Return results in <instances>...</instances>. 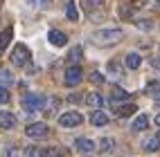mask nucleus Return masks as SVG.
<instances>
[{
	"mask_svg": "<svg viewBox=\"0 0 160 157\" xmlns=\"http://www.w3.org/2000/svg\"><path fill=\"white\" fill-rule=\"evenodd\" d=\"M9 101V90L0 85V103H7Z\"/></svg>",
	"mask_w": 160,
	"mask_h": 157,
	"instance_id": "a878e982",
	"label": "nucleus"
},
{
	"mask_svg": "<svg viewBox=\"0 0 160 157\" xmlns=\"http://www.w3.org/2000/svg\"><path fill=\"white\" fill-rule=\"evenodd\" d=\"M135 25H138V29H144V31H149V29H153V23L151 20H135Z\"/></svg>",
	"mask_w": 160,
	"mask_h": 157,
	"instance_id": "393cba45",
	"label": "nucleus"
},
{
	"mask_svg": "<svg viewBox=\"0 0 160 157\" xmlns=\"http://www.w3.org/2000/svg\"><path fill=\"white\" fill-rule=\"evenodd\" d=\"M83 99H86V106H90V108H99L102 101H104L102 94H97V92H90V94H86Z\"/></svg>",
	"mask_w": 160,
	"mask_h": 157,
	"instance_id": "dca6fc26",
	"label": "nucleus"
},
{
	"mask_svg": "<svg viewBox=\"0 0 160 157\" xmlns=\"http://www.w3.org/2000/svg\"><path fill=\"white\" fill-rule=\"evenodd\" d=\"M0 79H2V81H7V83H12V81H14L12 72H7V70H0Z\"/></svg>",
	"mask_w": 160,
	"mask_h": 157,
	"instance_id": "bb28decb",
	"label": "nucleus"
},
{
	"mask_svg": "<svg viewBox=\"0 0 160 157\" xmlns=\"http://www.w3.org/2000/svg\"><path fill=\"white\" fill-rule=\"evenodd\" d=\"M29 49L25 47V45H16L14 49H12V56H9V61H12V65H16V67H23V65H27L29 63Z\"/></svg>",
	"mask_w": 160,
	"mask_h": 157,
	"instance_id": "f03ea898",
	"label": "nucleus"
},
{
	"mask_svg": "<svg viewBox=\"0 0 160 157\" xmlns=\"http://www.w3.org/2000/svg\"><path fill=\"white\" fill-rule=\"evenodd\" d=\"M81 121H83V117H81V112H77V110H70V112H66V114L59 117V123L63 126V128H77Z\"/></svg>",
	"mask_w": 160,
	"mask_h": 157,
	"instance_id": "20e7f679",
	"label": "nucleus"
},
{
	"mask_svg": "<svg viewBox=\"0 0 160 157\" xmlns=\"http://www.w3.org/2000/svg\"><path fill=\"white\" fill-rule=\"evenodd\" d=\"M16 126V117L12 112H7V110H0V128L2 130H12Z\"/></svg>",
	"mask_w": 160,
	"mask_h": 157,
	"instance_id": "6e6552de",
	"label": "nucleus"
},
{
	"mask_svg": "<svg viewBox=\"0 0 160 157\" xmlns=\"http://www.w3.org/2000/svg\"><path fill=\"white\" fill-rule=\"evenodd\" d=\"M81 56H83V49L77 45V47H72V49H70L68 61H70V63H79V61H81Z\"/></svg>",
	"mask_w": 160,
	"mask_h": 157,
	"instance_id": "aec40b11",
	"label": "nucleus"
},
{
	"mask_svg": "<svg viewBox=\"0 0 160 157\" xmlns=\"http://www.w3.org/2000/svg\"><path fill=\"white\" fill-rule=\"evenodd\" d=\"M147 126H149V117L142 112V114H138V117L133 119V126H131V128H133L135 132H140V130H144V128H147Z\"/></svg>",
	"mask_w": 160,
	"mask_h": 157,
	"instance_id": "ddd939ff",
	"label": "nucleus"
},
{
	"mask_svg": "<svg viewBox=\"0 0 160 157\" xmlns=\"http://www.w3.org/2000/svg\"><path fill=\"white\" fill-rule=\"evenodd\" d=\"M48 132H50V128H48V123H43V121L29 123L25 128V135L29 139H43V137H48Z\"/></svg>",
	"mask_w": 160,
	"mask_h": 157,
	"instance_id": "7ed1b4c3",
	"label": "nucleus"
},
{
	"mask_svg": "<svg viewBox=\"0 0 160 157\" xmlns=\"http://www.w3.org/2000/svg\"><path fill=\"white\" fill-rule=\"evenodd\" d=\"M99 150H102V153H108V150H113V141H111L108 137H104V139L99 141Z\"/></svg>",
	"mask_w": 160,
	"mask_h": 157,
	"instance_id": "5701e85b",
	"label": "nucleus"
},
{
	"mask_svg": "<svg viewBox=\"0 0 160 157\" xmlns=\"http://www.w3.org/2000/svg\"><path fill=\"white\" fill-rule=\"evenodd\" d=\"M12 36H14L12 27H7V29L0 31V52H5V49H7V45L12 43Z\"/></svg>",
	"mask_w": 160,
	"mask_h": 157,
	"instance_id": "f8f14e48",
	"label": "nucleus"
},
{
	"mask_svg": "<svg viewBox=\"0 0 160 157\" xmlns=\"http://www.w3.org/2000/svg\"><path fill=\"white\" fill-rule=\"evenodd\" d=\"M115 106V112L120 114V117H129V114L135 112V103H124V106H120V103H113Z\"/></svg>",
	"mask_w": 160,
	"mask_h": 157,
	"instance_id": "9d476101",
	"label": "nucleus"
},
{
	"mask_svg": "<svg viewBox=\"0 0 160 157\" xmlns=\"http://www.w3.org/2000/svg\"><path fill=\"white\" fill-rule=\"evenodd\" d=\"M23 108L27 110V112H34V110H41L43 108V97L41 94H25L23 97Z\"/></svg>",
	"mask_w": 160,
	"mask_h": 157,
	"instance_id": "39448f33",
	"label": "nucleus"
},
{
	"mask_svg": "<svg viewBox=\"0 0 160 157\" xmlns=\"http://www.w3.org/2000/svg\"><path fill=\"white\" fill-rule=\"evenodd\" d=\"M158 2H160V0H158Z\"/></svg>",
	"mask_w": 160,
	"mask_h": 157,
	"instance_id": "f704fd0d",
	"label": "nucleus"
},
{
	"mask_svg": "<svg viewBox=\"0 0 160 157\" xmlns=\"http://www.w3.org/2000/svg\"><path fill=\"white\" fill-rule=\"evenodd\" d=\"M48 40L52 45H57V47H63L68 43V36H66V31H61V29H52L48 34Z\"/></svg>",
	"mask_w": 160,
	"mask_h": 157,
	"instance_id": "0eeeda50",
	"label": "nucleus"
},
{
	"mask_svg": "<svg viewBox=\"0 0 160 157\" xmlns=\"http://www.w3.org/2000/svg\"><path fill=\"white\" fill-rule=\"evenodd\" d=\"M88 2H90V5H97V7H99V5L104 2V0H88Z\"/></svg>",
	"mask_w": 160,
	"mask_h": 157,
	"instance_id": "c756f323",
	"label": "nucleus"
},
{
	"mask_svg": "<svg viewBox=\"0 0 160 157\" xmlns=\"http://www.w3.org/2000/svg\"><path fill=\"white\" fill-rule=\"evenodd\" d=\"M140 63H142V58H140V56H138V54H135V52H131V54H129V56H126V65H129L131 70H138V67H140Z\"/></svg>",
	"mask_w": 160,
	"mask_h": 157,
	"instance_id": "6ab92c4d",
	"label": "nucleus"
},
{
	"mask_svg": "<svg viewBox=\"0 0 160 157\" xmlns=\"http://www.w3.org/2000/svg\"><path fill=\"white\" fill-rule=\"evenodd\" d=\"M158 148H160L158 135H156V137H147V139L142 141V150H147V153H153V150H158Z\"/></svg>",
	"mask_w": 160,
	"mask_h": 157,
	"instance_id": "9b49d317",
	"label": "nucleus"
},
{
	"mask_svg": "<svg viewBox=\"0 0 160 157\" xmlns=\"http://www.w3.org/2000/svg\"><path fill=\"white\" fill-rule=\"evenodd\" d=\"M151 65H153L156 70H160V58H151Z\"/></svg>",
	"mask_w": 160,
	"mask_h": 157,
	"instance_id": "c85d7f7f",
	"label": "nucleus"
},
{
	"mask_svg": "<svg viewBox=\"0 0 160 157\" xmlns=\"http://www.w3.org/2000/svg\"><path fill=\"white\" fill-rule=\"evenodd\" d=\"M90 38H92V43H97V45H115V43H120V40L124 38V31L117 29V27L99 29V31H95Z\"/></svg>",
	"mask_w": 160,
	"mask_h": 157,
	"instance_id": "f257e3e1",
	"label": "nucleus"
},
{
	"mask_svg": "<svg viewBox=\"0 0 160 157\" xmlns=\"http://www.w3.org/2000/svg\"><path fill=\"white\" fill-rule=\"evenodd\" d=\"M156 123H158V126H160V112H158V117H156Z\"/></svg>",
	"mask_w": 160,
	"mask_h": 157,
	"instance_id": "7c9ffc66",
	"label": "nucleus"
},
{
	"mask_svg": "<svg viewBox=\"0 0 160 157\" xmlns=\"http://www.w3.org/2000/svg\"><path fill=\"white\" fill-rule=\"evenodd\" d=\"M88 81L95 83V85H102V83H106V76L102 74V72H97V70H90L88 72Z\"/></svg>",
	"mask_w": 160,
	"mask_h": 157,
	"instance_id": "f3484780",
	"label": "nucleus"
},
{
	"mask_svg": "<svg viewBox=\"0 0 160 157\" xmlns=\"http://www.w3.org/2000/svg\"><path fill=\"white\" fill-rule=\"evenodd\" d=\"M66 18H68V20H72V23H77V20H79L77 5H74V2H68V5H66Z\"/></svg>",
	"mask_w": 160,
	"mask_h": 157,
	"instance_id": "a211bd4d",
	"label": "nucleus"
},
{
	"mask_svg": "<svg viewBox=\"0 0 160 157\" xmlns=\"http://www.w3.org/2000/svg\"><path fill=\"white\" fill-rule=\"evenodd\" d=\"M74 146H77L79 153H92V150H95V144H92L88 137H79L77 141H74Z\"/></svg>",
	"mask_w": 160,
	"mask_h": 157,
	"instance_id": "1a4fd4ad",
	"label": "nucleus"
},
{
	"mask_svg": "<svg viewBox=\"0 0 160 157\" xmlns=\"http://www.w3.org/2000/svg\"><path fill=\"white\" fill-rule=\"evenodd\" d=\"M90 123H92V126H106V123H108V117H106V112L95 110V112L90 114Z\"/></svg>",
	"mask_w": 160,
	"mask_h": 157,
	"instance_id": "4468645a",
	"label": "nucleus"
},
{
	"mask_svg": "<svg viewBox=\"0 0 160 157\" xmlns=\"http://www.w3.org/2000/svg\"><path fill=\"white\" fill-rule=\"evenodd\" d=\"M108 72H111V74H117V63H115V61L108 63Z\"/></svg>",
	"mask_w": 160,
	"mask_h": 157,
	"instance_id": "cd10ccee",
	"label": "nucleus"
},
{
	"mask_svg": "<svg viewBox=\"0 0 160 157\" xmlns=\"http://www.w3.org/2000/svg\"><path fill=\"white\" fill-rule=\"evenodd\" d=\"M156 103H158V106H160V94H158V97H156Z\"/></svg>",
	"mask_w": 160,
	"mask_h": 157,
	"instance_id": "2f4dec72",
	"label": "nucleus"
},
{
	"mask_svg": "<svg viewBox=\"0 0 160 157\" xmlns=\"http://www.w3.org/2000/svg\"><path fill=\"white\" fill-rule=\"evenodd\" d=\"M117 14H120L122 20H131L133 14H135V7H131V5H120V7H117Z\"/></svg>",
	"mask_w": 160,
	"mask_h": 157,
	"instance_id": "2eb2a0df",
	"label": "nucleus"
},
{
	"mask_svg": "<svg viewBox=\"0 0 160 157\" xmlns=\"http://www.w3.org/2000/svg\"><path fill=\"white\" fill-rule=\"evenodd\" d=\"M81 79H83V74H81V70L77 65L68 67V72H66V85H79Z\"/></svg>",
	"mask_w": 160,
	"mask_h": 157,
	"instance_id": "423d86ee",
	"label": "nucleus"
},
{
	"mask_svg": "<svg viewBox=\"0 0 160 157\" xmlns=\"http://www.w3.org/2000/svg\"><path fill=\"white\" fill-rule=\"evenodd\" d=\"M0 5H2V0H0Z\"/></svg>",
	"mask_w": 160,
	"mask_h": 157,
	"instance_id": "72a5a7b5",
	"label": "nucleus"
},
{
	"mask_svg": "<svg viewBox=\"0 0 160 157\" xmlns=\"http://www.w3.org/2000/svg\"><path fill=\"white\" fill-rule=\"evenodd\" d=\"M144 92H147V94H156V97H158V94H160V81L149 83V85L144 88Z\"/></svg>",
	"mask_w": 160,
	"mask_h": 157,
	"instance_id": "4be33fe9",
	"label": "nucleus"
},
{
	"mask_svg": "<svg viewBox=\"0 0 160 157\" xmlns=\"http://www.w3.org/2000/svg\"><path fill=\"white\" fill-rule=\"evenodd\" d=\"M158 128H160V126H158ZM158 139H160V130H158Z\"/></svg>",
	"mask_w": 160,
	"mask_h": 157,
	"instance_id": "473e14b6",
	"label": "nucleus"
},
{
	"mask_svg": "<svg viewBox=\"0 0 160 157\" xmlns=\"http://www.w3.org/2000/svg\"><path fill=\"white\" fill-rule=\"evenodd\" d=\"M27 2H29L32 7H38V9H45V7H50V5H52V0H27Z\"/></svg>",
	"mask_w": 160,
	"mask_h": 157,
	"instance_id": "b1692460",
	"label": "nucleus"
},
{
	"mask_svg": "<svg viewBox=\"0 0 160 157\" xmlns=\"http://www.w3.org/2000/svg\"><path fill=\"white\" fill-rule=\"evenodd\" d=\"M111 99H113V103L124 101V99H129V92L122 90V88H115V90H113V94H111Z\"/></svg>",
	"mask_w": 160,
	"mask_h": 157,
	"instance_id": "412c9836",
	"label": "nucleus"
}]
</instances>
